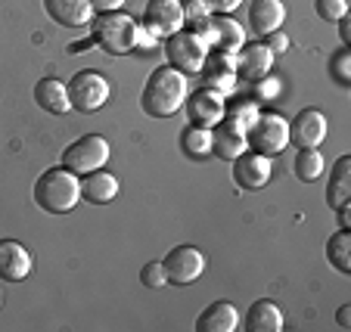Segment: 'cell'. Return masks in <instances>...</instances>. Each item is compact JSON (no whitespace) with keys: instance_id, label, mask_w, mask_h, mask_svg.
Returning a JSON list of instances; mask_svg holds the SVG:
<instances>
[{"instance_id":"obj_39","label":"cell","mask_w":351,"mask_h":332,"mask_svg":"<svg viewBox=\"0 0 351 332\" xmlns=\"http://www.w3.org/2000/svg\"><path fill=\"white\" fill-rule=\"evenodd\" d=\"M339 38H342V47L351 44V22H348V16H345V19H339Z\"/></svg>"},{"instance_id":"obj_19","label":"cell","mask_w":351,"mask_h":332,"mask_svg":"<svg viewBox=\"0 0 351 332\" xmlns=\"http://www.w3.org/2000/svg\"><path fill=\"white\" fill-rule=\"evenodd\" d=\"M239 329V311L230 301H212L196 317V332H233Z\"/></svg>"},{"instance_id":"obj_34","label":"cell","mask_w":351,"mask_h":332,"mask_svg":"<svg viewBox=\"0 0 351 332\" xmlns=\"http://www.w3.org/2000/svg\"><path fill=\"white\" fill-rule=\"evenodd\" d=\"M180 7H184V19L193 22V19H202V16H208L212 10H208L206 0H180Z\"/></svg>"},{"instance_id":"obj_1","label":"cell","mask_w":351,"mask_h":332,"mask_svg":"<svg viewBox=\"0 0 351 332\" xmlns=\"http://www.w3.org/2000/svg\"><path fill=\"white\" fill-rule=\"evenodd\" d=\"M186 97V75L178 72L174 66H159L143 84V93H140V106H143L146 115L153 118H171L184 109Z\"/></svg>"},{"instance_id":"obj_16","label":"cell","mask_w":351,"mask_h":332,"mask_svg":"<svg viewBox=\"0 0 351 332\" xmlns=\"http://www.w3.org/2000/svg\"><path fill=\"white\" fill-rule=\"evenodd\" d=\"M233 60H237V75L249 78L252 84L261 81L265 75H271V68H274V53L265 44H243L233 53Z\"/></svg>"},{"instance_id":"obj_6","label":"cell","mask_w":351,"mask_h":332,"mask_svg":"<svg viewBox=\"0 0 351 332\" xmlns=\"http://www.w3.org/2000/svg\"><path fill=\"white\" fill-rule=\"evenodd\" d=\"M69 100H72V109L78 112H97L109 103V81L103 72L97 68H81V72L72 75L69 81Z\"/></svg>"},{"instance_id":"obj_2","label":"cell","mask_w":351,"mask_h":332,"mask_svg":"<svg viewBox=\"0 0 351 332\" xmlns=\"http://www.w3.org/2000/svg\"><path fill=\"white\" fill-rule=\"evenodd\" d=\"M34 202L50 214H69L81 202V177L69 168H47L34 183Z\"/></svg>"},{"instance_id":"obj_30","label":"cell","mask_w":351,"mask_h":332,"mask_svg":"<svg viewBox=\"0 0 351 332\" xmlns=\"http://www.w3.org/2000/svg\"><path fill=\"white\" fill-rule=\"evenodd\" d=\"M314 10L324 22H339L348 16V0H314Z\"/></svg>"},{"instance_id":"obj_14","label":"cell","mask_w":351,"mask_h":332,"mask_svg":"<svg viewBox=\"0 0 351 332\" xmlns=\"http://www.w3.org/2000/svg\"><path fill=\"white\" fill-rule=\"evenodd\" d=\"M34 267V258L22 242L16 240H0V279H10V283H22L28 279Z\"/></svg>"},{"instance_id":"obj_33","label":"cell","mask_w":351,"mask_h":332,"mask_svg":"<svg viewBox=\"0 0 351 332\" xmlns=\"http://www.w3.org/2000/svg\"><path fill=\"white\" fill-rule=\"evenodd\" d=\"M265 38H267V40H265V47L271 50L274 56H277V53H286V50H289V34H286L283 28H277V31L265 34Z\"/></svg>"},{"instance_id":"obj_7","label":"cell","mask_w":351,"mask_h":332,"mask_svg":"<svg viewBox=\"0 0 351 332\" xmlns=\"http://www.w3.org/2000/svg\"><path fill=\"white\" fill-rule=\"evenodd\" d=\"M165 56H168V66H174L178 72L199 75L202 72V62H206V56H208V47L193 31L180 28L171 38H165Z\"/></svg>"},{"instance_id":"obj_25","label":"cell","mask_w":351,"mask_h":332,"mask_svg":"<svg viewBox=\"0 0 351 332\" xmlns=\"http://www.w3.org/2000/svg\"><path fill=\"white\" fill-rule=\"evenodd\" d=\"M180 149H184L190 159H206L212 155V127H202V125H186L180 131Z\"/></svg>"},{"instance_id":"obj_4","label":"cell","mask_w":351,"mask_h":332,"mask_svg":"<svg viewBox=\"0 0 351 332\" xmlns=\"http://www.w3.org/2000/svg\"><path fill=\"white\" fill-rule=\"evenodd\" d=\"M245 140H249V149L252 153H261L267 159L280 155L286 146H289V121L280 112H258L255 125L245 131Z\"/></svg>"},{"instance_id":"obj_29","label":"cell","mask_w":351,"mask_h":332,"mask_svg":"<svg viewBox=\"0 0 351 332\" xmlns=\"http://www.w3.org/2000/svg\"><path fill=\"white\" fill-rule=\"evenodd\" d=\"M330 75L336 84L351 87V50L348 47H342V50H336V53L330 56Z\"/></svg>"},{"instance_id":"obj_27","label":"cell","mask_w":351,"mask_h":332,"mask_svg":"<svg viewBox=\"0 0 351 332\" xmlns=\"http://www.w3.org/2000/svg\"><path fill=\"white\" fill-rule=\"evenodd\" d=\"M326 261L339 273H351V233L348 230H336L326 240Z\"/></svg>"},{"instance_id":"obj_10","label":"cell","mask_w":351,"mask_h":332,"mask_svg":"<svg viewBox=\"0 0 351 332\" xmlns=\"http://www.w3.org/2000/svg\"><path fill=\"white\" fill-rule=\"evenodd\" d=\"M224 93L212 90V87H199L196 93L186 97V115H190L193 125H202V127H215L224 121Z\"/></svg>"},{"instance_id":"obj_31","label":"cell","mask_w":351,"mask_h":332,"mask_svg":"<svg viewBox=\"0 0 351 332\" xmlns=\"http://www.w3.org/2000/svg\"><path fill=\"white\" fill-rule=\"evenodd\" d=\"M140 283H143L146 289H162L165 286L168 277H165L162 261H149V264H143V270H140Z\"/></svg>"},{"instance_id":"obj_8","label":"cell","mask_w":351,"mask_h":332,"mask_svg":"<svg viewBox=\"0 0 351 332\" xmlns=\"http://www.w3.org/2000/svg\"><path fill=\"white\" fill-rule=\"evenodd\" d=\"M162 267H165L168 283H174V286H190V283H196V279L206 273V255L199 252L196 246H178L165 255Z\"/></svg>"},{"instance_id":"obj_36","label":"cell","mask_w":351,"mask_h":332,"mask_svg":"<svg viewBox=\"0 0 351 332\" xmlns=\"http://www.w3.org/2000/svg\"><path fill=\"white\" fill-rule=\"evenodd\" d=\"M128 0H90L93 13H115V10H121Z\"/></svg>"},{"instance_id":"obj_23","label":"cell","mask_w":351,"mask_h":332,"mask_svg":"<svg viewBox=\"0 0 351 332\" xmlns=\"http://www.w3.org/2000/svg\"><path fill=\"white\" fill-rule=\"evenodd\" d=\"M212 28H215V40L212 50H224V53H237L239 47L245 44V31L237 19L224 13H212Z\"/></svg>"},{"instance_id":"obj_21","label":"cell","mask_w":351,"mask_h":332,"mask_svg":"<svg viewBox=\"0 0 351 332\" xmlns=\"http://www.w3.org/2000/svg\"><path fill=\"white\" fill-rule=\"evenodd\" d=\"M245 149H249V140H245L243 131L230 127L227 121L212 127V155H218V159H224V162H233L237 155H243Z\"/></svg>"},{"instance_id":"obj_35","label":"cell","mask_w":351,"mask_h":332,"mask_svg":"<svg viewBox=\"0 0 351 332\" xmlns=\"http://www.w3.org/2000/svg\"><path fill=\"white\" fill-rule=\"evenodd\" d=\"M156 34L149 31V28L146 25H137V40H134V50H140V53H149V50H153L156 47Z\"/></svg>"},{"instance_id":"obj_17","label":"cell","mask_w":351,"mask_h":332,"mask_svg":"<svg viewBox=\"0 0 351 332\" xmlns=\"http://www.w3.org/2000/svg\"><path fill=\"white\" fill-rule=\"evenodd\" d=\"M119 196V177L106 168H97L90 174H81V199L90 205H109Z\"/></svg>"},{"instance_id":"obj_5","label":"cell","mask_w":351,"mask_h":332,"mask_svg":"<svg viewBox=\"0 0 351 332\" xmlns=\"http://www.w3.org/2000/svg\"><path fill=\"white\" fill-rule=\"evenodd\" d=\"M109 153H112V146H109L106 137L84 133L69 149H62V168H69L72 174H90L97 168H106Z\"/></svg>"},{"instance_id":"obj_37","label":"cell","mask_w":351,"mask_h":332,"mask_svg":"<svg viewBox=\"0 0 351 332\" xmlns=\"http://www.w3.org/2000/svg\"><path fill=\"white\" fill-rule=\"evenodd\" d=\"M208 3V10H215V13H224V16H230L233 10L243 3V0H206Z\"/></svg>"},{"instance_id":"obj_20","label":"cell","mask_w":351,"mask_h":332,"mask_svg":"<svg viewBox=\"0 0 351 332\" xmlns=\"http://www.w3.org/2000/svg\"><path fill=\"white\" fill-rule=\"evenodd\" d=\"M286 22V7L283 0H252V7H249V25H252L255 34H271L277 28H283Z\"/></svg>"},{"instance_id":"obj_40","label":"cell","mask_w":351,"mask_h":332,"mask_svg":"<svg viewBox=\"0 0 351 332\" xmlns=\"http://www.w3.org/2000/svg\"><path fill=\"white\" fill-rule=\"evenodd\" d=\"M336 214H339V230H348V227H351V212H348V205L336 208Z\"/></svg>"},{"instance_id":"obj_28","label":"cell","mask_w":351,"mask_h":332,"mask_svg":"<svg viewBox=\"0 0 351 332\" xmlns=\"http://www.w3.org/2000/svg\"><path fill=\"white\" fill-rule=\"evenodd\" d=\"M292 171H295L298 180H305V183L317 180L324 174V155H320V149H298Z\"/></svg>"},{"instance_id":"obj_24","label":"cell","mask_w":351,"mask_h":332,"mask_svg":"<svg viewBox=\"0 0 351 332\" xmlns=\"http://www.w3.org/2000/svg\"><path fill=\"white\" fill-rule=\"evenodd\" d=\"M326 205L330 208L351 205V155H342L336 162V168H332L330 183H326Z\"/></svg>"},{"instance_id":"obj_9","label":"cell","mask_w":351,"mask_h":332,"mask_svg":"<svg viewBox=\"0 0 351 332\" xmlns=\"http://www.w3.org/2000/svg\"><path fill=\"white\" fill-rule=\"evenodd\" d=\"M143 25L156 38H171L174 31H180L186 25L180 0H149L143 10Z\"/></svg>"},{"instance_id":"obj_18","label":"cell","mask_w":351,"mask_h":332,"mask_svg":"<svg viewBox=\"0 0 351 332\" xmlns=\"http://www.w3.org/2000/svg\"><path fill=\"white\" fill-rule=\"evenodd\" d=\"M34 103L50 115H66L72 112V100H69V87L60 78H40L34 84Z\"/></svg>"},{"instance_id":"obj_3","label":"cell","mask_w":351,"mask_h":332,"mask_svg":"<svg viewBox=\"0 0 351 332\" xmlns=\"http://www.w3.org/2000/svg\"><path fill=\"white\" fill-rule=\"evenodd\" d=\"M90 34L93 44L103 47L106 53L112 56H125L134 50V40H137V22L125 13V10H115V13H97L90 22Z\"/></svg>"},{"instance_id":"obj_12","label":"cell","mask_w":351,"mask_h":332,"mask_svg":"<svg viewBox=\"0 0 351 332\" xmlns=\"http://www.w3.org/2000/svg\"><path fill=\"white\" fill-rule=\"evenodd\" d=\"M202 87H212L218 93H230L233 84H237V60L233 53H224V50H208L206 62H202Z\"/></svg>"},{"instance_id":"obj_22","label":"cell","mask_w":351,"mask_h":332,"mask_svg":"<svg viewBox=\"0 0 351 332\" xmlns=\"http://www.w3.org/2000/svg\"><path fill=\"white\" fill-rule=\"evenodd\" d=\"M245 329L249 332H280L283 329V311L271 298H258L245 314Z\"/></svg>"},{"instance_id":"obj_32","label":"cell","mask_w":351,"mask_h":332,"mask_svg":"<svg viewBox=\"0 0 351 332\" xmlns=\"http://www.w3.org/2000/svg\"><path fill=\"white\" fill-rule=\"evenodd\" d=\"M277 93H280V81L274 78V75H265L261 81H255V103L271 100V97H277Z\"/></svg>"},{"instance_id":"obj_11","label":"cell","mask_w":351,"mask_h":332,"mask_svg":"<svg viewBox=\"0 0 351 332\" xmlns=\"http://www.w3.org/2000/svg\"><path fill=\"white\" fill-rule=\"evenodd\" d=\"M326 140V115L320 109H302L289 121V143L298 149H317Z\"/></svg>"},{"instance_id":"obj_15","label":"cell","mask_w":351,"mask_h":332,"mask_svg":"<svg viewBox=\"0 0 351 332\" xmlns=\"http://www.w3.org/2000/svg\"><path fill=\"white\" fill-rule=\"evenodd\" d=\"M44 10L62 28H87L97 16L90 0H44Z\"/></svg>"},{"instance_id":"obj_38","label":"cell","mask_w":351,"mask_h":332,"mask_svg":"<svg viewBox=\"0 0 351 332\" xmlns=\"http://www.w3.org/2000/svg\"><path fill=\"white\" fill-rule=\"evenodd\" d=\"M336 323L342 326V329H348V326H351V305L339 307V311H336Z\"/></svg>"},{"instance_id":"obj_26","label":"cell","mask_w":351,"mask_h":332,"mask_svg":"<svg viewBox=\"0 0 351 332\" xmlns=\"http://www.w3.org/2000/svg\"><path fill=\"white\" fill-rule=\"evenodd\" d=\"M258 103L249 97V100H233V103H224V121L230 127H237V131H249V127L255 125V118H258Z\"/></svg>"},{"instance_id":"obj_13","label":"cell","mask_w":351,"mask_h":332,"mask_svg":"<svg viewBox=\"0 0 351 332\" xmlns=\"http://www.w3.org/2000/svg\"><path fill=\"white\" fill-rule=\"evenodd\" d=\"M271 174H274L271 159L261 153L245 149L243 155L233 159V180H237V186H243V190H261V186H267Z\"/></svg>"}]
</instances>
